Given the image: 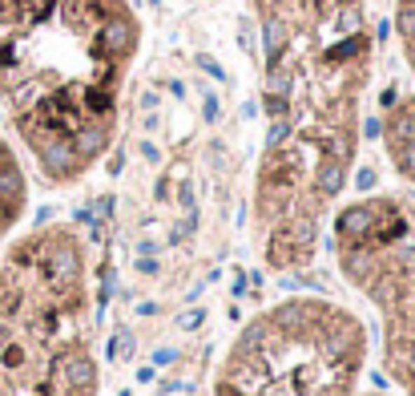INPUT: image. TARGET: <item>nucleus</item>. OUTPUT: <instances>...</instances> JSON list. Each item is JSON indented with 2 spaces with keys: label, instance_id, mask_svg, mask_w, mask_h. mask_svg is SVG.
I'll list each match as a JSON object with an SVG mask.
<instances>
[{
  "label": "nucleus",
  "instance_id": "nucleus-4",
  "mask_svg": "<svg viewBox=\"0 0 415 396\" xmlns=\"http://www.w3.org/2000/svg\"><path fill=\"white\" fill-rule=\"evenodd\" d=\"M371 324L331 296H283L242 324L210 380V396H359Z\"/></svg>",
  "mask_w": 415,
  "mask_h": 396
},
{
  "label": "nucleus",
  "instance_id": "nucleus-3",
  "mask_svg": "<svg viewBox=\"0 0 415 396\" xmlns=\"http://www.w3.org/2000/svg\"><path fill=\"white\" fill-rule=\"evenodd\" d=\"M97 392L93 255L73 223H41L0 251V396Z\"/></svg>",
  "mask_w": 415,
  "mask_h": 396
},
{
  "label": "nucleus",
  "instance_id": "nucleus-8",
  "mask_svg": "<svg viewBox=\"0 0 415 396\" xmlns=\"http://www.w3.org/2000/svg\"><path fill=\"white\" fill-rule=\"evenodd\" d=\"M359 396H391V392H379V388H363Z\"/></svg>",
  "mask_w": 415,
  "mask_h": 396
},
{
  "label": "nucleus",
  "instance_id": "nucleus-7",
  "mask_svg": "<svg viewBox=\"0 0 415 396\" xmlns=\"http://www.w3.org/2000/svg\"><path fill=\"white\" fill-rule=\"evenodd\" d=\"M32 206V174L20 150L0 133V251L13 243Z\"/></svg>",
  "mask_w": 415,
  "mask_h": 396
},
{
  "label": "nucleus",
  "instance_id": "nucleus-5",
  "mask_svg": "<svg viewBox=\"0 0 415 396\" xmlns=\"http://www.w3.org/2000/svg\"><path fill=\"white\" fill-rule=\"evenodd\" d=\"M327 243L339 279L375 319L371 340L395 396H415V194L391 186L343 198Z\"/></svg>",
  "mask_w": 415,
  "mask_h": 396
},
{
  "label": "nucleus",
  "instance_id": "nucleus-6",
  "mask_svg": "<svg viewBox=\"0 0 415 396\" xmlns=\"http://www.w3.org/2000/svg\"><path fill=\"white\" fill-rule=\"evenodd\" d=\"M375 130L387 170L415 194V0H391V73Z\"/></svg>",
  "mask_w": 415,
  "mask_h": 396
},
{
  "label": "nucleus",
  "instance_id": "nucleus-1",
  "mask_svg": "<svg viewBox=\"0 0 415 396\" xmlns=\"http://www.w3.org/2000/svg\"><path fill=\"white\" fill-rule=\"evenodd\" d=\"M262 49L250 239L274 275H306L347 198L375 89L371 0H246Z\"/></svg>",
  "mask_w": 415,
  "mask_h": 396
},
{
  "label": "nucleus",
  "instance_id": "nucleus-2",
  "mask_svg": "<svg viewBox=\"0 0 415 396\" xmlns=\"http://www.w3.org/2000/svg\"><path fill=\"white\" fill-rule=\"evenodd\" d=\"M142 37L133 0H0V133L32 182L69 190L109 158Z\"/></svg>",
  "mask_w": 415,
  "mask_h": 396
}]
</instances>
